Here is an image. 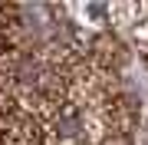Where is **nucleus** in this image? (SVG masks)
I'll list each match as a JSON object with an SVG mask.
<instances>
[{"label":"nucleus","mask_w":148,"mask_h":145,"mask_svg":"<svg viewBox=\"0 0 148 145\" xmlns=\"http://www.w3.org/2000/svg\"><path fill=\"white\" fill-rule=\"evenodd\" d=\"M79 46H82V53H86V59H89L92 66H99L102 73H112V76H122V69H125L128 59H132L128 43L115 30H109V27L79 36Z\"/></svg>","instance_id":"nucleus-1"},{"label":"nucleus","mask_w":148,"mask_h":145,"mask_svg":"<svg viewBox=\"0 0 148 145\" xmlns=\"http://www.w3.org/2000/svg\"><path fill=\"white\" fill-rule=\"evenodd\" d=\"M27 43L23 10L16 3H0V59H10Z\"/></svg>","instance_id":"nucleus-2"},{"label":"nucleus","mask_w":148,"mask_h":145,"mask_svg":"<svg viewBox=\"0 0 148 145\" xmlns=\"http://www.w3.org/2000/svg\"><path fill=\"white\" fill-rule=\"evenodd\" d=\"M99 145H132V139H125V135H112V139L99 142Z\"/></svg>","instance_id":"nucleus-3"},{"label":"nucleus","mask_w":148,"mask_h":145,"mask_svg":"<svg viewBox=\"0 0 148 145\" xmlns=\"http://www.w3.org/2000/svg\"><path fill=\"white\" fill-rule=\"evenodd\" d=\"M145 145H148V132H145Z\"/></svg>","instance_id":"nucleus-4"}]
</instances>
